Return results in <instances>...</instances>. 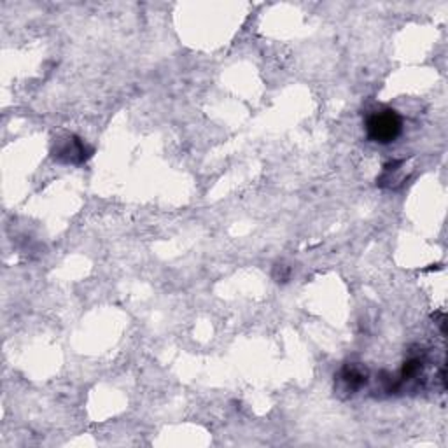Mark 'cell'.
<instances>
[{"mask_svg": "<svg viewBox=\"0 0 448 448\" xmlns=\"http://www.w3.org/2000/svg\"><path fill=\"white\" fill-rule=\"evenodd\" d=\"M403 121L394 109H380L366 121V133L370 140L379 144H390L401 135Z\"/></svg>", "mask_w": 448, "mask_h": 448, "instance_id": "6da1fadb", "label": "cell"}, {"mask_svg": "<svg viewBox=\"0 0 448 448\" xmlns=\"http://www.w3.org/2000/svg\"><path fill=\"white\" fill-rule=\"evenodd\" d=\"M340 383H342V389L345 392H357L366 383V370H363L361 366L357 365L345 366L340 373Z\"/></svg>", "mask_w": 448, "mask_h": 448, "instance_id": "7a4b0ae2", "label": "cell"}, {"mask_svg": "<svg viewBox=\"0 0 448 448\" xmlns=\"http://www.w3.org/2000/svg\"><path fill=\"white\" fill-rule=\"evenodd\" d=\"M65 154L67 160L65 161H72V163H77V161H83L84 154H86V147L81 144L79 139H69L58 151V158Z\"/></svg>", "mask_w": 448, "mask_h": 448, "instance_id": "3957f363", "label": "cell"}]
</instances>
